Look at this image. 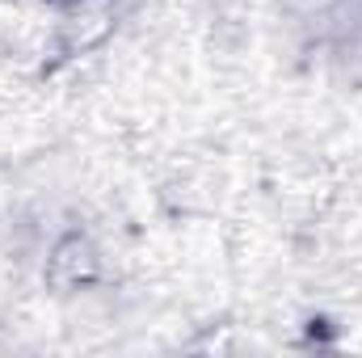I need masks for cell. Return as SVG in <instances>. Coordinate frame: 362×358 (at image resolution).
Instances as JSON below:
<instances>
[{
	"label": "cell",
	"instance_id": "cell-2",
	"mask_svg": "<svg viewBox=\"0 0 362 358\" xmlns=\"http://www.w3.org/2000/svg\"><path fill=\"white\" fill-rule=\"evenodd\" d=\"M51 4H64V0H51Z\"/></svg>",
	"mask_w": 362,
	"mask_h": 358
},
{
	"label": "cell",
	"instance_id": "cell-1",
	"mask_svg": "<svg viewBox=\"0 0 362 358\" xmlns=\"http://www.w3.org/2000/svg\"><path fill=\"white\" fill-rule=\"evenodd\" d=\"M47 278L59 291H76V287L93 282L97 278V253H93V245L85 236H64L51 249V258H47Z\"/></svg>",
	"mask_w": 362,
	"mask_h": 358
}]
</instances>
